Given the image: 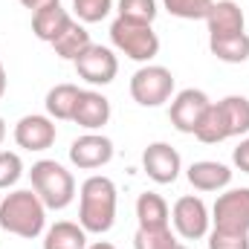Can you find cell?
Returning a JSON list of instances; mask_svg holds the SVG:
<instances>
[{
    "mask_svg": "<svg viewBox=\"0 0 249 249\" xmlns=\"http://www.w3.org/2000/svg\"><path fill=\"white\" fill-rule=\"evenodd\" d=\"M55 136H58V130H55L50 116L32 113V116H23L15 124V142L23 151H47V148H53Z\"/></svg>",
    "mask_w": 249,
    "mask_h": 249,
    "instance_id": "13",
    "label": "cell"
},
{
    "mask_svg": "<svg viewBox=\"0 0 249 249\" xmlns=\"http://www.w3.org/2000/svg\"><path fill=\"white\" fill-rule=\"evenodd\" d=\"M78 96H81V90L75 87V84H55L50 93H47V113H50V119H72V113H75V105H78Z\"/></svg>",
    "mask_w": 249,
    "mask_h": 249,
    "instance_id": "21",
    "label": "cell"
},
{
    "mask_svg": "<svg viewBox=\"0 0 249 249\" xmlns=\"http://www.w3.org/2000/svg\"><path fill=\"white\" fill-rule=\"evenodd\" d=\"M70 23H72V18H70V12L64 9L61 3H50V6L32 12V32L44 44H55Z\"/></svg>",
    "mask_w": 249,
    "mask_h": 249,
    "instance_id": "15",
    "label": "cell"
},
{
    "mask_svg": "<svg viewBox=\"0 0 249 249\" xmlns=\"http://www.w3.org/2000/svg\"><path fill=\"white\" fill-rule=\"evenodd\" d=\"M209 50L217 61L226 64H244L249 58V35L235 32V35H209Z\"/></svg>",
    "mask_w": 249,
    "mask_h": 249,
    "instance_id": "19",
    "label": "cell"
},
{
    "mask_svg": "<svg viewBox=\"0 0 249 249\" xmlns=\"http://www.w3.org/2000/svg\"><path fill=\"white\" fill-rule=\"evenodd\" d=\"M78 223L84 232L105 235L116 223V183L105 174H93L81 183Z\"/></svg>",
    "mask_w": 249,
    "mask_h": 249,
    "instance_id": "1",
    "label": "cell"
},
{
    "mask_svg": "<svg viewBox=\"0 0 249 249\" xmlns=\"http://www.w3.org/2000/svg\"><path fill=\"white\" fill-rule=\"evenodd\" d=\"M209 249H249V235L212 229V235H209Z\"/></svg>",
    "mask_w": 249,
    "mask_h": 249,
    "instance_id": "28",
    "label": "cell"
},
{
    "mask_svg": "<svg viewBox=\"0 0 249 249\" xmlns=\"http://www.w3.org/2000/svg\"><path fill=\"white\" fill-rule=\"evenodd\" d=\"M26 9H32V12H38V9H44V6H50V3H61V0H20Z\"/></svg>",
    "mask_w": 249,
    "mask_h": 249,
    "instance_id": "30",
    "label": "cell"
},
{
    "mask_svg": "<svg viewBox=\"0 0 249 249\" xmlns=\"http://www.w3.org/2000/svg\"><path fill=\"white\" fill-rule=\"evenodd\" d=\"M90 44H93V41H90V32H87L78 20H72V23L61 32V38L53 44V50H55V55L64 58V61H75Z\"/></svg>",
    "mask_w": 249,
    "mask_h": 249,
    "instance_id": "22",
    "label": "cell"
},
{
    "mask_svg": "<svg viewBox=\"0 0 249 249\" xmlns=\"http://www.w3.org/2000/svg\"><path fill=\"white\" fill-rule=\"evenodd\" d=\"M3 139H6V122L0 119V145H3Z\"/></svg>",
    "mask_w": 249,
    "mask_h": 249,
    "instance_id": "33",
    "label": "cell"
},
{
    "mask_svg": "<svg viewBox=\"0 0 249 249\" xmlns=\"http://www.w3.org/2000/svg\"><path fill=\"white\" fill-rule=\"evenodd\" d=\"M232 162H235L244 174H249V136L235 148V151H232Z\"/></svg>",
    "mask_w": 249,
    "mask_h": 249,
    "instance_id": "29",
    "label": "cell"
},
{
    "mask_svg": "<svg viewBox=\"0 0 249 249\" xmlns=\"http://www.w3.org/2000/svg\"><path fill=\"white\" fill-rule=\"evenodd\" d=\"M162 6L180 20H206L214 0H162Z\"/></svg>",
    "mask_w": 249,
    "mask_h": 249,
    "instance_id": "23",
    "label": "cell"
},
{
    "mask_svg": "<svg viewBox=\"0 0 249 249\" xmlns=\"http://www.w3.org/2000/svg\"><path fill=\"white\" fill-rule=\"evenodd\" d=\"M212 223L223 232L249 235V188H229L220 194L212 209Z\"/></svg>",
    "mask_w": 249,
    "mask_h": 249,
    "instance_id": "7",
    "label": "cell"
},
{
    "mask_svg": "<svg viewBox=\"0 0 249 249\" xmlns=\"http://www.w3.org/2000/svg\"><path fill=\"white\" fill-rule=\"evenodd\" d=\"M171 220H174L177 235L186 238V241H200V238H206V235H209V223H212L206 203H203L200 197H194V194H186V197H180V200L174 203Z\"/></svg>",
    "mask_w": 249,
    "mask_h": 249,
    "instance_id": "9",
    "label": "cell"
},
{
    "mask_svg": "<svg viewBox=\"0 0 249 249\" xmlns=\"http://www.w3.org/2000/svg\"><path fill=\"white\" fill-rule=\"evenodd\" d=\"M44 249H87V232L81 229V223L58 220L55 226L47 229Z\"/></svg>",
    "mask_w": 249,
    "mask_h": 249,
    "instance_id": "20",
    "label": "cell"
},
{
    "mask_svg": "<svg viewBox=\"0 0 249 249\" xmlns=\"http://www.w3.org/2000/svg\"><path fill=\"white\" fill-rule=\"evenodd\" d=\"M72 122L87 127V130H99L110 122V102L99 93V90H81Z\"/></svg>",
    "mask_w": 249,
    "mask_h": 249,
    "instance_id": "14",
    "label": "cell"
},
{
    "mask_svg": "<svg viewBox=\"0 0 249 249\" xmlns=\"http://www.w3.org/2000/svg\"><path fill=\"white\" fill-rule=\"evenodd\" d=\"M119 18L139 20V23H154L157 0H119Z\"/></svg>",
    "mask_w": 249,
    "mask_h": 249,
    "instance_id": "25",
    "label": "cell"
},
{
    "mask_svg": "<svg viewBox=\"0 0 249 249\" xmlns=\"http://www.w3.org/2000/svg\"><path fill=\"white\" fill-rule=\"evenodd\" d=\"M142 168L154 183L168 186V183H174L180 177L183 160H180L177 148H171L168 142H151L145 148V154H142Z\"/></svg>",
    "mask_w": 249,
    "mask_h": 249,
    "instance_id": "10",
    "label": "cell"
},
{
    "mask_svg": "<svg viewBox=\"0 0 249 249\" xmlns=\"http://www.w3.org/2000/svg\"><path fill=\"white\" fill-rule=\"evenodd\" d=\"M188 183L197 188V191H220L232 183V171L229 165L223 162H214V160H200V162H191L186 171Z\"/></svg>",
    "mask_w": 249,
    "mask_h": 249,
    "instance_id": "16",
    "label": "cell"
},
{
    "mask_svg": "<svg viewBox=\"0 0 249 249\" xmlns=\"http://www.w3.org/2000/svg\"><path fill=\"white\" fill-rule=\"evenodd\" d=\"M29 177H32L35 194L44 200L47 209H55L58 212V209H67L72 203V197H75V180H72V174L64 168L61 162L41 160V162L32 165Z\"/></svg>",
    "mask_w": 249,
    "mask_h": 249,
    "instance_id": "4",
    "label": "cell"
},
{
    "mask_svg": "<svg viewBox=\"0 0 249 249\" xmlns=\"http://www.w3.org/2000/svg\"><path fill=\"white\" fill-rule=\"evenodd\" d=\"M171 93H174V75L168 67L145 64L130 78V96L142 107H160L171 99Z\"/></svg>",
    "mask_w": 249,
    "mask_h": 249,
    "instance_id": "6",
    "label": "cell"
},
{
    "mask_svg": "<svg viewBox=\"0 0 249 249\" xmlns=\"http://www.w3.org/2000/svg\"><path fill=\"white\" fill-rule=\"evenodd\" d=\"M113 160V142L105 133H84L70 145V162L75 168L93 171Z\"/></svg>",
    "mask_w": 249,
    "mask_h": 249,
    "instance_id": "12",
    "label": "cell"
},
{
    "mask_svg": "<svg viewBox=\"0 0 249 249\" xmlns=\"http://www.w3.org/2000/svg\"><path fill=\"white\" fill-rule=\"evenodd\" d=\"M110 41H113V47L119 53H124L130 61L148 64L151 58L160 55V38H157V32H154L151 23L116 18L110 23Z\"/></svg>",
    "mask_w": 249,
    "mask_h": 249,
    "instance_id": "5",
    "label": "cell"
},
{
    "mask_svg": "<svg viewBox=\"0 0 249 249\" xmlns=\"http://www.w3.org/2000/svg\"><path fill=\"white\" fill-rule=\"evenodd\" d=\"M72 9L78 15V20L84 23H99L110 15L113 9V0H72Z\"/></svg>",
    "mask_w": 249,
    "mask_h": 249,
    "instance_id": "26",
    "label": "cell"
},
{
    "mask_svg": "<svg viewBox=\"0 0 249 249\" xmlns=\"http://www.w3.org/2000/svg\"><path fill=\"white\" fill-rule=\"evenodd\" d=\"M6 84H9V78H6V70H3V61H0V99L6 93Z\"/></svg>",
    "mask_w": 249,
    "mask_h": 249,
    "instance_id": "31",
    "label": "cell"
},
{
    "mask_svg": "<svg viewBox=\"0 0 249 249\" xmlns=\"http://www.w3.org/2000/svg\"><path fill=\"white\" fill-rule=\"evenodd\" d=\"M249 133V99L247 96H226L220 102H212L194 136L203 145H217L232 136Z\"/></svg>",
    "mask_w": 249,
    "mask_h": 249,
    "instance_id": "2",
    "label": "cell"
},
{
    "mask_svg": "<svg viewBox=\"0 0 249 249\" xmlns=\"http://www.w3.org/2000/svg\"><path fill=\"white\" fill-rule=\"evenodd\" d=\"M177 244L171 226L168 229H136L133 235V247L136 249H171Z\"/></svg>",
    "mask_w": 249,
    "mask_h": 249,
    "instance_id": "24",
    "label": "cell"
},
{
    "mask_svg": "<svg viewBox=\"0 0 249 249\" xmlns=\"http://www.w3.org/2000/svg\"><path fill=\"white\" fill-rule=\"evenodd\" d=\"M47 226V206L35 194V188H18L0 203V229L18 238H38Z\"/></svg>",
    "mask_w": 249,
    "mask_h": 249,
    "instance_id": "3",
    "label": "cell"
},
{
    "mask_svg": "<svg viewBox=\"0 0 249 249\" xmlns=\"http://www.w3.org/2000/svg\"><path fill=\"white\" fill-rule=\"evenodd\" d=\"M209 105H212V102H209V96H206L203 90H194V87L180 90V93L174 96V102H171V110H168L171 124H174L180 133H194V130L200 127V122H203Z\"/></svg>",
    "mask_w": 249,
    "mask_h": 249,
    "instance_id": "11",
    "label": "cell"
},
{
    "mask_svg": "<svg viewBox=\"0 0 249 249\" xmlns=\"http://www.w3.org/2000/svg\"><path fill=\"white\" fill-rule=\"evenodd\" d=\"M23 174V162L15 151H0V188L15 186Z\"/></svg>",
    "mask_w": 249,
    "mask_h": 249,
    "instance_id": "27",
    "label": "cell"
},
{
    "mask_svg": "<svg viewBox=\"0 0 249 249\" xmlns=\"http://www.w3.org/2000/svg\"><path fill=\"white\" fill-rule=\"evenodd\" d=\"M171 249H188V247H186V244H180V241H177V244H174Z\"/></svg>",
    "mask_w": 249,
    "mask_h": 249,
    "instance_id": "34",
    "label": "cell"
},
{
    "mask_svg": "<svg viewBox=\"0 0 249 249\" xmlns=\"http://www.w3.org/2000/svg\"><path fill=\"white\" fill-rule=\"evenodd\" d=\"M136 220H139V229H168V223H171L168 203L160 194H154V191L139 194V200H136Z\"/></svg>",
    "mask_w": 249,
    "mask_h": 249,
    "instance_id": "18",
    "label": "cell"
},
{
    "mask_svg": "<svg viewBox=\"0 0 249 249\" xmlns=\"http://www.w3.org/2000/svg\"><path fill=\"white\" fill-rule=\"evenodd\" d=\"M75 72H78V78H84L87 84H110L113 78H116V72H119V61H116V55H113V50L110 47H102V44H90L78 58H75Z\"/></svg>",
    "mask_w": 249,
    "mask_h": 249,
    "instance_id": "8",
    "label": "cell"
},
{
    "mask_svg": "<svg viewBox=\"0 0 249 249\" xmlns=\"http://www.w3.org/2000/svg\"><path fill=\"white\" fill-rule=\"evenodd\" d=\"M87 249H116L113 244H107V241H96V244H90Z\"/></svg>",
    "mask_w": 249,
    "mask_h": 249,
    "instance_id": "32",
    "label": "cell"
},
{
    "mask_svg": "<svg viewBox=\"0 0 249 249\" xmlns=\"http://www.w3.org/2000/svg\"><path fill=\"white\" fill-rule=\"evenodd\" d=\"M206 23H209V35H235L244 32V12L235 0H217L209 9Z\"/></svg>",
    "mask_w": 249,
    "mask_h": 249,
    "instance_id": "17",
    "label": "cell"
}]
</instances>
